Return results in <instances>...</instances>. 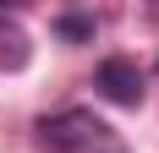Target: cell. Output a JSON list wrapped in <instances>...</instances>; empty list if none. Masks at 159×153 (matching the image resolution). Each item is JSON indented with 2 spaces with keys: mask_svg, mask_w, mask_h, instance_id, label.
Returning <instances> with one entry per match:
<instances>
[{
  "mask_svg": "<svg viewBox=\"0 0 159 153\" xmlns=\"http://www.w3.org/2000/svg\"><path fill=\"white\" fill-rule=\"evenodd\" d=\"M104 142V120L93 109H61L39 120V148L44 153H88Z\"/></svg>",
  "mask_w": 159,
  "mask_h": 153,
  "instance_id": "6da1fadb",
  "label": "cell"
},
{
  "mask_svg": "<svg viewBox=\"0 0 159 153\" xmlns=\"http://www.w3.org/2000/svg\"><path fill=\"white\" fill-rule=\"evenodd\" d=\"M93 88H99V98H110V104H121V109L143 104V71H137V60H126V55H110V60H99Z\"/></svg>",
  "mask_w": 159,
  "mask_h": 153,
  "instance_id": "7a4b0ae2",
  "label": "cell"
},
{
  "mask_svg": "<svg viewBox=\"0 0 159 153\" xmlns=\"http://www.w3.org/2000/svg\"><path fill=\"white\" fill-rule=\"evenodd\" d=\"M61 38H93V22L88 16H61Z\"/></svg>",
  "mask_w": 159,
  "mask_h": 153,
  "instance_id": "3957f363",
  "label": "cell"
}]
</instances>
